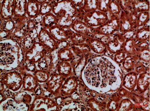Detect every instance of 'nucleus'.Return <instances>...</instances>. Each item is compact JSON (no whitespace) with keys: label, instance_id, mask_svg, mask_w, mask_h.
<instances>
[{"label":"nucleus","instance_id":"36","mask_svg":"<svg viewBox=\"0 0 150 111\" xmlns=\"http://www.w3.org/2000/svg\"><path fill=\"white\" fill-rule=\"evenodd\" d=\"M33 75L39 83H45L48 81L51 74L48 71L37 69Z\"/></svg>","mask_w":150,"mask_h":111},{"label":"nucleus","instance_id":"34","mask_svg":"<svg viewBox=\"0 0 150 111\" xmlns=\"http://www.w3.org/2000/svg\"><path fill=\"white\" fill-rule=\"evenodd\" d=\"M149 12H143L138 13L137 20V30L145 26L149 22Z\"/></svg>","mask_w":150,"mask_h":111},{"label":"nucleus","instance_id":"39","mask_svg":"<svg viewBox=\"0 0 150 111\" xmlns=\"http://www.w3.org/2000/svg\"><path fill=\"white\" fill-rule=\"evenodd\" d=\"M52 4L51 1H47L41 4L40 7L39 14L42 16H45L51 13L52 10Z\"/></svg>","mask_w":150,"mask_h":111},{"label":"nucleus","instance_id":"22","mask_svg":"<svg viewBox=\"0 0 150 111\" xmlns=\"http://www.w3.org/2000/svg\"><path fill=\"white\" fill-rule=\"evenodd\" d=\"M39 83L33 74H25L23 78L24 87L29 91L35 92L39 86Z\"/></svg>","mask_w":150,"mask_h":111},{"label":"nucleus","instance_id":"27","mask_svg":"<svg viewBox=\"0 0 150 111\" xmlns=\"http://www.w3.org/2000/svg\"><path fill=\"white\" fill-rule=\"evenodd\" d=\"M122 97L118 93H115L110 95L107 103L106 110L116 111Z\"/></svg>","mask_w":150,"mask_h":111},{"label":"nucleus","instance_id":"19","mask_svg":"<svg viewBox=\"0 0 150 111\" xmlns=\"http://www.w3.org/2000/svg\"><path fill=\"white\" fill-rule=\"evenodd\" d=\"M150 74L148 72H145L139 74L137 78V92L140 95H143L149 89Z\"/></svg>","mask_w":150,"mask_h":111},{"label":"nucleus","instance_id":"44","mask_svg":"<svg viewBox=\"0 0 150 111\" xmlns=\"http://www.w3.org/2000/svg\"><path fill=\"white\" fill-rule=\"evenodd\" d=\"M119 96L123 98V97L128 98L130 93V91H128L125 88L122 86L120 89L119 90L117 93Z\"/></svg>","mask_w":150,"mask_h":111},{"label":"nucleus","instance_id":"28","mask_svg":"<svg viewBox=\"0 0 150 111\" xmlns=\"http://www.w3.org/2000/svg\"><path fill=\"white\" fill-rule=\"evenodd\" d=\"M131 4L132 10L137 13L149 11V1H131Z\"/></svg>","mask_w":150,"mask_h":111},{"label":"nucleus","instance_id":"25","mask_svg":"<svg viewBox=\"0 0 150 111\" xmlns=\"http://www.w3.org/2000/svg\"><path fill=\"white\" fill-rule=\"evenodd\" d=\"M27 3V0H15L14 17H21L27 16L26 7Z\"/></svg>","mask_w":150,"mask_h":111},{"label":"nucleus","instance_id":"2","mask_svg":"<svg viewBox=\"0 0 150 111\" xmlns=\"http://www.w3.org/2000/svg\"><path fill=\"white\" fill-rule=\"evenodd\" d=\"M66 79L57 72L51 74L48 81L42 84L43 89L41 86L42 93L44 95L46 93V97L50 98L53 96L59 97L61 87Z\"/></svg>","mask_w":150,"mask_h":111},{"label":"nucleus","instance_id":"35","mask_svg":"<svg viewBox=\"0 0 150 111\" xmlns=\"http://www.w3.org/2000/svg\"><path fill=\"white\" fill-rule=\"evenodd\" d=\"M122 11L120 1H111L109 4L108 16L112 15H119Z\"/></svg>","mask_w":150,"mask_h":111},{"label":"nucleus","instance_id":"23","mask_svg":"<svg viewBox=\"0 0 150 111\" xmlns=\"http://www.w3.org/2000/svg\"><path fill=\"white\" fill-rule=\"evenodd\" d=\"M107 103L98 100L94 95L89 98L86 101V105L90 110H106Z\"/></svg>","mask_w":150,"mask_h":111},{"label":"nucleus","instance_id":"38","mask_svg":"<svg viewBox=\"0 0 150 111\" xmlns=\"http://www.w3.org/2000/svg\"><path fill=\"white\" fill-rule=\"evenodd\" d=\"M89 37H90L74 32L68 41L71 44H81L86 43V41Z\"/></svg>","mask_w":150,"mask_h":111},{"label":"nucleus","instance_id":"37","mask_svg":"<svg viewBox=\"0 0 150 111\" xmlns=\"http://www.w3.org/2000/svg\"><path fill=\"white\" fill-rule=\"evenodd\" d=\"M134 104L130 99L126 98L122 99L116 111H130L134 109Z\"/></svg>","mask_w":150,"mask_h":111},{"label":"nucleus","instance_id":"26","mask_svg":"<svg viewBox=\"0 0 150 111\" xmlns=\"http://www.w3.org/2000/svg\"><path fill=\"white\" fill-rule=\"evenodd\" d=\"M70 48L76 57L83 55L91 52L89 46L86 43L81 44L70 43Z\"/></svg>","mask_w":150,"mask_h":111},{"label":"nucleus","instance_id":"15","mask_svg":"<svg viewBox=\"0 0 150 111\" xmlns=\"http://www.w3.org/2000/svg\"><path fill=\"white\" fill-rule=\"evenodd\" d=\"M58 59L61 61L71 62L75 56L70 48L69 41L59 42L57 49Z\"/></svg>","mask_w":150,"mask_h":111},{"label":"nucleus","instance_id":"16","mask_svg":"<svg viewBox=\"0 0 150 111\" xmlns=\"http://www.w3.org/2000/svg\"><path fill=\"white\" fill-rule=\"evenodd\" d=\"M15 0L0 1L1 19L6 21L11 19L14 13Z\"/></svg>","mask_w":150,"mask_h":111},{"label":"nucleus","instance_id":"24","mask_svg":"<svg viewBox=\"0 0 150 111\" xmlns=\"http://www.w3.org/2000/svg\"><path fill=\"white\" fill-rule=\"evenodd\" d=\"M40 5L36 0L27 1L26 7V15L30 19H34L40 15Z\"/></svg>","mask_w":150,"mask_h":111},{"label":"nucleus","instance_id":"20","mask_svg":"<svg viewBox=\"0 0 150 111\" xmlns=\"http://www.w3.org/2000/svg\"><path fill=\"white\" fill-rule=\"evenodd\" d=\"M137 74L132 71L125 74L122 83V86L129 91L134 90L137 86Z\"/></svg>","mask_w":150,"mask_h":111},{"label":"nucleus","instance_id":"4","mask_svg":"<svg viewBox=\"0 0 150 111\" xmlns=\"http://www.w3.org/2000/svg\"><path fill=\"white\" fill-rule=\"evenodd\" d=\"M138 13L132 8L121 12L119 30L121 34L137 30Z\"/></svg>","mask_w":150,"mask_h":111},{"label":"nucleus","instance_id":"46","mask_svg":"<svg viewBox=\"0 0 150 111\" xmlns=\"http://www.w3.org/2000/svg\"><path fill=\"white\" fill-rule=\"evenodd\" d=\"M37 2L40 5H41V4H43L46 1H47V0H43V1H37Z\"/></svg>","mask_w":150,"mask_h":111},{"label":"nucleus","instance_id":"21","mask_svg":"<svg viewBox=\"0 0 150 111\" xmlns=\"http://www.w3.org/2000/svg\"><path fill=\"white\" fill-rule=\"evenodd\" d=\"M56 72L65 79L74 75L72 67L69 62L59 60L56 65Z\"/></svg>","mask_w":150,"mask_h":111},{"label":"nucleus","instance_id":"13","mask_svg":"<svg viewBox=\"0 0 150 111\" xmlns=\"http://www.w3.org/2000/svg\"><path fill=\"white\" fill-rule=\"evenodd\" d=\"M23 78L21 74L17 71L7 73L3 76L2 81L7 87L16 91L21 87Z\"/></svg>","mask_w":150,"mask_h":111},{"label":"nucleus","instance_id":"6","mask_svg":"<svg viewBox=\"0 0 150 111\" xmlns=\"http://www.w3.org/2000/svg\"><path fill=\"white\" fill-rule=\"evenodd\" d=\"M50 53L39 41L35 42L33 46L25 53V61L36 64L46 55Z\"/></svg>","mask_w":150,"mask_h":111},{"label":"nucleus","instance_id":"5","mask_svg":"<svg viewBox=\"0 0 150 111\" xmlns=\"http://www.w3.org/2000/svg\"><path fill=\"white\" fill-rule=\"evenodd\" d=\"M53 7L52 13L57 17L70 15L76 17L78 9L73 5L71 1H51Z\"/></svg>","mask_w":150,"mask_h":111},{"label":"nucleus","instance_id":"32","mask_svg":"<svg viewBox=\"0 0 150 111\" xmlns=\"http://www.w3.org/2000/svg\"><path fill=\"white\" fill-rule=\"evenodd\" d=\"M139 59L137 56L128 55L122 63L124 69L128 72L132 71L136 62Z\"/></svg>","mask_w":150,"mask_h":111},{"label":"nucleus","instance_id":"11","mask_svg":"<svg viewBox=\"0 0 150 111\" xmlns=\"http://www.w3.org/2000/svg\"><path fill=\"white\" fill-rule=\"evenodd\" d=\"M79 79L75 75L69 77L66 79L61 87L59 97L71 96L77 90Z\"/></svg>","mask_w":150,"mask_h":111},{"label":"nucleus","instance_id":"30","mask_svg":"<svg viewBox=\"0 0 150 111\" xmlns=\"http://www.w3.org/2000/svg\"><path fill=\"white\" fill-rule=\"evenodd\" d=\"M134 38L138 41L149 40V27L144 26L136 30Z\"/></svg>","mask_w":150,"mask_h":111},{"label":"nucleus","instance_id":"17","mask_svg":"<svg viewBox=\"0 0 150 111\" xmlns=\"http://www.w3.org/2000/svg\"><path fill=\"white\" fill-rule=\"evenodd\" d=\"M92 52L97 55L106 54L107 48L106 44L99 38L96 37H89L86 41Z\"/></svg>","mask_w":150,"mask_h":111},{"label":"nucleus","instance_id":"43","mask_svg":"<svg viewBox=\"0 0 150 111\" xmlns=\"http://www.w3.org/2000/svg\"><path fill=\"white\" fill-rule=\"evenodd\" d=\"M137 56L139 59L145 63H149V49L144 50L137 53Z\"/></svg>","mask_w":150,"mask_h":111},{"label":"nucleus","instance_id":"45","mask_svg":"<svg viewBox=\"0 0 150 111\" xmlns=\"http://www.w3.org/2000/svg\"><path fill=\"white\" fill-rule=\"evenodd\" d=\"M72 3L76 8L79 9L82 7L84 1H71Z\"/></svg>","mask_w":150,"mask_h":111},{"label":"nucleus","instance_id":"40","mask_svg":"<svg viewBox=\"0 0 150 111\" xmlns=\"http://www.w3.org/2000/svg\"><path fill=\"white\" fill-rule=\"evenodd\" d=\"M110 1H110V0H108V1L99 0L98 1L97 10L104 13H108Z\"/></svg>","mask_w":150,"mask_h":111},{"label":"nucleus","instance_id":"33","mask_svg":"<svg viewBox=\"0 0 150 111\" xmlns=\"http://www.w3.org/2000/svg\"><path fill=\"white\" fill-rule=\"evenodd\" d=\"M98 0L84 1L82 7L79 8L86 13L95 11L98 10Z\"/></svg>","mask_w":150,"mask_h":111},{"label":"nucleus","instance_id":"14","mask_svg":"<svg viewBox=\"0 0 150 111\" xmlns=\"http://www.w3.org/2000/svg\"><path fill=\"white\" fill-rule=\"evenodd\" d=\"M35 110H58L59 106L52 99L43 96H38L34 102Z\"/></svg>","mask_w":150,"mask_h":111},{"label":"nucleus","instance_id":"42","mask_svg":"<svg viewBox=\"0 0 150 111\" xmlns=\"http://www.w3.org/2000/svg\"><path fill=\"white\" fill-rule=\"evenodd\" d=\"M143 62L142 60H137L136 62L134 65V72H137V74H140L142 73L148 72L147 67L144 65V63H143Z\"/></svg>","mask_w":150,"mask_h":111},{"label":"nucleus","instance_id":"3","mask_svg":"<svg viewBox=\"0 0 150 111\" xmlns=\"http://www.w3.org/2000/svg\"><path fill=\"white\" fill-rule=\"evenodd\" d=\"M108 21L100 26L93 28L96 36H112L116 34L120 28V16L118 15L108 16Z\"/></svg>","mask_w":150,"mask_h":111},{"label":"nucleus","instance_id":"8","mask_svg":"<svg viewBox=\"0 0 150 111\" xmlns=\"http://www.w3.org/2000/svg\"><path fill=\"white\" fill-rule=\"evenodd\" d=\"M125 40L123 35L120 33L113 35L106 44L107 51L105 55L111 57L116 53L123 51Z\"/></svg>","mask_w":150,"mask_h":111},{"label":"nucleus","instance_id":"41","mask_svg":"<svg viewBox=\"0 0 150 111\" xmlns=\"http://www.w3.org/2000/svg\"><path fill=\"white\" fill-rule=\"evenodd\" d=\"M128 56L127 54L123 51L114 54L112 58L117 64L120 65L123 63L124 60Z\"/></svg>","mask_w":150,"mask_h":111},{"label":"nucleus","instance_id":"9","mask_svg":"<svg viewBox=\"0 0 150 111\" xmlns=\"http://www.w3.org/2000/svg\"><path fill=\"white\" fill-rule=\"evenodd\" d=\"M94 56L95 55L92 52L88 53L83 55L75 57L70 62L74 71V75L78 78L81 79L82 71L86 66L89 60Z\"/></svg>","mask_w":150,"mask_h":111},{"label":"nucleus","instance_id":"31","mask_svg":"<svg viewBox=\"0 0 150 111\" xmlns=\"http://www.w3.org/2000/svg\"><path fill=\"white\" fill-rule=\"evenodd\" d=\"M57 18L51 12L43 16L42 25L43 28L49 30L56 24Z\"/></svg>","mask_w":150,"mask_h":111},{"label":"nucleus","instance_id":"12","mask_svg":"<svg viewBox=\"0 0 150 111\" xmlns=\"http://www.w3.org/2000/svg\"><path fill=\"white\" fill-rule=\"evenodd\" d=\"M38 41L42 44L50 53L57 49L59 43L52 37L49 30L44 28L40 32Z\"/></svg>","mask_w":150,"mask_h":111},{"label":"nucleus","instance_id":"18","mask_svg":"<svg viewBox=\"0 0 150 111\" xmlns=\"http://www.w3.org/2000/svg\"><path fill=\"white\" fill-rule=\"evenodd\" d=\"M70 28L75 32L88 37H93L96 36L93 32V28L89 26L85 22L77 18L72 24Z\"/></svg>","mask_w":150,"mask_h":111},{"label":"nucleus","instance_id":"10","mask_svg":"<svg viewBox=\"0 0 150 111\" xmlns=\"http://www.w3.org/2000/svg\"><path fill=\"white\" fill-rule=\"evenodd\" d=\"M48 30L52 37L59 42L68 41L74 32L71 28L56 25Z\"/></svg>","mask_w":150,"mask_h":111},{"label":"nucleus","instance_id":"7","mask_svg":"<svg viewBox=\"0 0 150 111\" xmlns=\"http://www.w3.org/2000/svg\"><path fill=\"white\" fill-rule=\"evenodd\" d=\"M108 19L107 13L96 10L86 13L81 20L91 28H96L105 23Z\"/></svg>","mask_w":150,"mask_h":111},{"label":"nucleus","instance_id":"29","mask_svg":"<svg viewBox=\"0 0 150 111\" xmlns=\"http://www.w3.org/2000/svg\"><path fill=\"white\" fill-rule=\"evenodd\" d=\"M137 40L134 37L126 39L124 45L123 51L128 55L137 56V54L135 48V43Z\"/></svg>","mask_w":150,"mask_h":111},{"label":"nucleus","instance_id":"1","mask_svg":"<svg viewBox=\"0 0 150 111\" xmlns=\"http://www.w3.org/2000/svg\"><path fill=\"white\" fill-rule=\"evenodd\" d=\"M118 64L105 55H96L89 60L81 78L89 89L99 93H114L116 83L120 77Z\"/></svg>","mask_w":150,"mask_h":111}]
</instances>
